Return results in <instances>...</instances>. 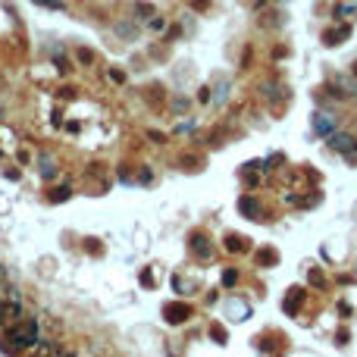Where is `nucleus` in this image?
<instances>
[{
    "label": "nucleus",
    "instance_id": "1",
    "mask_svg": "<svg viewBox=\"0 0 357 357\" xmlns=\"http://www.w3.org/2000/svg\"><path fill=\"white\" fill-rule=\"evenodd\" d=\"M10 342H13L16 348L35 345V342H38V323H35V319H28V323H19V326L10 332Z\"/></svg>",
    "mask_w": 357,
    "mask_h": 357
},
{
    "label": "nucleus",
    "instance_id": "2",
    "mask_svg": "<svg viewBox=\"0 0 357 357\" xmlns=\"http://www.w3.org/2000/svg\"><path fill=\"white\" fill-rule=\"evenodd\" d=\"M351 141H354V138H348V135H335V138H332V147H335V150H348Z\"/></svg>",
    "mask_w": 357,
    "mask_h": 357
},
{
    "label": "nucleus",
    "instance_id": "3",
    "mask_svg": "<svg viewBox=\"0 0 357 357\" xmlns=\"http://www.w3.org/2000/svg\"><path fill=\"white\" fill-rule=\"evenodd\" d=\"M166 313H173L169 319H173V323H179V319H185V313H188V307H169Z\"/></svg>",
    "mask_w": 357,
    "mask_h": 357
}]
</instances>
